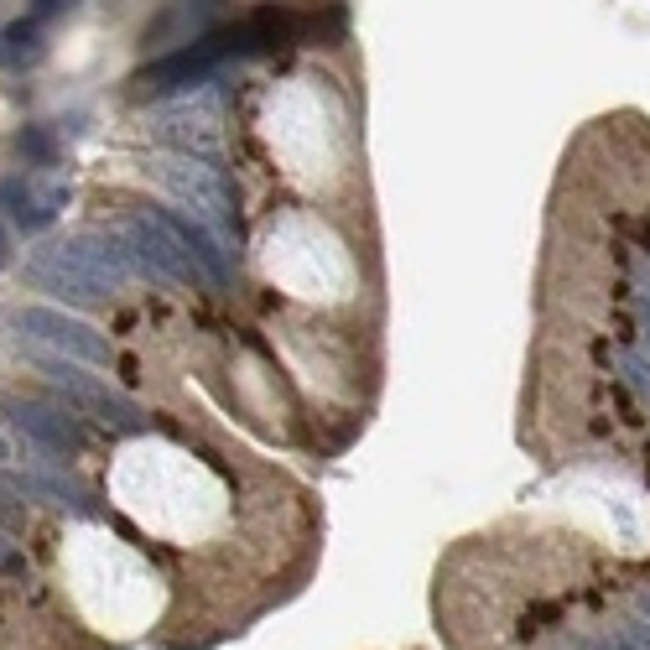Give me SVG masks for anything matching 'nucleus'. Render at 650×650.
<instances>
[{
  "mask_svg": "<svg viewBox=\"0 0 650 650\" xmlns=\"http://www.w3.org/2000/svg\"><path fill=\"white\" fill-rule=\"evenodd\" d=\"M32 370L42 381L58 391V396L73 406L79 416H99L105 427H146V412L136 406L130 396H120L115 385H105L99 375L79 365V360H68V354H42L32 349Z\"/></svg>",
  "mask_w": 650,
  "mask_h": 650,
  "instance_id": "2",
  "label": "nucleus"
},
{
  "mask_svg": "<svg viewBox=\"0 0 650 650\" xmlns=\"http://www.w3.org/2000/svg\"><path fill=\"white\" fill-rule=\"evenodd\" d=\"M640 286H646V297H650V270H646V276H640Z\"/></svg>",
  "mask_w": 650,
  "mask_h": 650,
  "instance_id": "18",
  "label": "nucleus"
},
{
  "mask_svg": "<svg viewBox=\"0 0 650 650\" xmlns=\"http://www.w3.org/2000/svg\"><path fill=\"white\" fill-rule=\"evenodd\" d=\"M126 239H130V250L141 255V266L151 270V276H161V282H177V286H208L204 266L188 255V245L167 229L161 219H151V214H130L126 219Z\"/></svg>",
  "mask_w": 650,
  "mask_h": 650,
  "instance_id": "5",
  "label": "nucleus"
},
{
  "mask_svg": "<svg viewBox=\"0 0 650 650\" xmlns=\"http://www.w3.org/2000/svg\"><path fill=\"white\" fill-rule=\"evenodd\" d=\"M634 603H640V619H650V588H646V593H640Z\"/></svg>",
  "mask_w": 650,
  "mask_h": 650,
  "instance_id": "17",
  "label": "nucleus"
},
{
  "mask_svg": "<svg viewBox=\"0 0 650 650\" xmlns=\"http://www.w3.org/2000/svg\"><path fill=\"white\" fill-rule=\"evenodd\" d=\"M151 219H161L167 229H173L183 245H188V255L204 266V276H208V286H229V255H224V245H219V235L208 229L204 219H193V214H177V208H146Z\"/></svg>",
  "mask_w": 650,
  "mask_h": 650,
  "instance_id": "9",
  "label": "nucleus"
},
{
  "mask_svg": "<svg viewBox=\"0 0 650 650\" xmlns=\"http://www.w3.org/2000/svg\"><path fill=\"white\" fill-rule=\"evenodd\" d=\"M63 208H68V183L37 188L27 173H11L0 183V219H11L21 235H48Z\"/></svg>",
  "mask_w": 650,
  "mask_h": 650,
  "instance_id": "8",
  "label": "nucleus"
},
{
  "mask_svg": "<svg viewBox=\"0 0 650 650\" xmlns=\"http://www.w3.org/2000/svg\"><path fill=\"white\" fill-rule=\"evenodd\" d=\"M146 173L157 177L161 188L173 193L177 204L198 214L208 229H224V224H235V188H229V177L219 173V161H198V157H161L151 161Z\"/></svg>",
  "mask_w": 650,
  "mask_h": 650,
  "instance_id": "3",
  "label": "nucleus"
},
{
  "mask_svg": "<svg viewBox=\"0 0 650 650\" xmlns=\"http://www.w3.org/2000/svg\"><path fill=\"white\" fill-rule=\"evenodd\" d=\"M11 484H6V474H0V525H6V531H21V525H27V505H17V500H11Z\"/></svg>",
  "mask_w": 650,
  "mask_h": 650,
  "instance_id": "12",
  "label": "nucleus"
},
{
  "mask_svg": "<svg viewBox=\"0 0 650 650\" xmlns=\"http://www.w3.org/2000/svg\"><path fill=\"white\" fill-rule=\"evenodd\" d=\"M6 323H11L17 334H27L32 344H42V349H52V354H68V360H79V365H110V360H115L110 338L99 334L95 323L68 317V313H58V307L21 302V307H11V313H6Z\"/></svg>",
  "mask_w": 650,
  "mask_h": 650,
  "instance_id": "4",
  "label": "nucleus"
},
{
  "mask_svg": "<svg viewBox=\"0 0 650 650\" xmlns=\"http://www.w3.org/2000/svg\"><path fill=\"white\" fill-rule=\"evenodd\" d=\"M619 370H624V381L650 401V354H619Z\"/></svg>",
  "mask_w": 650,
  "mask_h": 650,
  "instance_id": "11",
  "label": "nucleus"
},
{
  "mask_svg": "<svg viewBox=\"0 0 650 650\" xmlns=\"http://www.w3.org/2000/svg\"><path fill=\"white\" fill-rule=\"evenodd\" d=\"M17 151L27 157V167H58V141L48 136V126H21Z\"/></svg>",
  "mask_w": 650,
  "mask_h": 650,
  "instance_id": "10",
  "label": "nucleus"
},
{
  "mask_svg": "<svg viewBox=\"0 0 650 650\" xmlns=\"http://www.w3.org/2000/svg\"><path fill=\"white\" fill-rule=\"evenodd\" d=\"M0 412L11 416L37 447H48L58 459H73L89 447V427L79 422L73 406H42V401H27V396H0Z\"/></svg>",
  "mask_w": 650,
  "mask_h": 650,
  "instance_id": "6",
  "label": "nucleus"
},
{
  "mask_svg": "<svg viewBox=\"0 0 650 650\" xmlns=\"http://www.w3.org/2000/svg\"><path fill=\"white\" fill-rule=\"evenodd\" d=\"M0 568H6V572H17V568H21V557L11 552V541H6V536H0Z\"/></svg>",
  "mask_w": 650,
  "mask_h": 650,
  "instance_id": "14",
  "label": "nucleus"
},
{
  "mask_svg": "<svg viewBox=\"0 0 650 650\" xmlns=\"http://www.w3.org/2000/svg\"><path fill=\"white\" fill-rule=\"evenodd\" d=\"M640 334H646V349H650V297H646V307H640Z\"/></svg>",
  "mask_w": 650,
  "mask_h": 650,
  "instance_id": "15",
  "label": "nucleus"
},
{
  "mask_svg": "<svg viewBox=\"0 0 650 650\" xmlns=\"http://www.w3.org/2000/svg\"><path fill=\"white\" fill-rule=\"evenodd\" d=\"M224 42L208 37V42H193V48H177L173 58L141 68L136 73V99H161V95H177V89H193V83H208L214 79V63L224 58Z\"/></svg>",
  "mask_w": 650,
  "mask_h": 650,
  "instance_id": "7",
  "label": "nucleus"
},
{
  "mask_svg": "<svg viewBox=\"0 0 650 650\" xmlns=\"http://www.w3.org/2000/svg\"><path fill=\"white\" fill-rule=\"evenodd\" d=\"M21 282L37 286V292H52V297H68V302H110L120 292V282L83 250L79 235L52 239V245L27 255L21 260Z\"/></svg>",
  "mask_w": 650,
  "mask_h": 650,
  "instance_id": "1",
  "label": "nucleus"
},
{
  "mask_svg": "<svg viewBox=\"0 0 650 650\" xmlns=\"http://www.w3.org/2000/svg\"><path fill=\"white\" fill-rule=\"evenodd\" d=\"M0 260H6V229H0Z\"/></svg>",
  "mask_w": 650,
  "mask_h": 650,
  "instance_id": "19",
  "label": "nucleus"
},
{
  "mask_svg": "<svg viewBox=\"0 0 650 650\" xmlns=\"http://www.w3.org/2000/svg\"><path fill=\"white\" fill-rule=\"evenodd\" d=\"M624 640H630L634 650H650V619H630V624H624Z\"/></svg>",
  "mask_w": 650,
  "mask_h": 650,
  "instance_id": "13",
  "label": "nucleus"
},
{
  "mask_svg": "<svg viewBox=\"0 0 650 650\" xmlns=\"http://www.w3.org/2000/svg\"><path fill=\"white\" fill-rule=\"evenodd\" d=\"M11 459H17V447H11V437L0 432V463H11Z\"/></svg>",
  "mask_w": 650,
  "mask_h": 650,
  "instance_id": "16",
  "label": "nucleus"
}]
</instances>
